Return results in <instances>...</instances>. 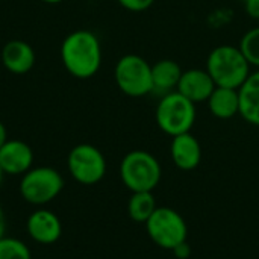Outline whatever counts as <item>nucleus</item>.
<instances>
[{
	"label": "nucleus",
	"mask_w": 259,
	"mask_h": 259,
	"mask_svg": "<svg viewBox=\"0 0 259 259\" xmlns=\"http://www.w3.org/2000/svg\"><path fill=\"white\" fill-rule=\"evenodd\" d=\"M61 59L73 77H93L102 65V46L97 35L85 29L68 33L61 44Z\"/></svg>",
	"instance_id": "1"
},
{
	"label": "nucleus",
	"mask_w": 259,
	"mask_h": 259,
	"mask_svg": "<svg viewBox=\"0 0 259 259\" xmlns=\"http://www.w3.org/2000/svg\"><path fill=\"white\" fill-rule=\"evenodd\" d=\"M250 67L240 47L222 44L209 52L205 70L209 73L215 87L238 90L252 73Z\"/></svg>",
	"instance_id": "2"
},
{
	"label": "nucleus",
	"mask_w": 259,
	"mask_h": 259,
	"mask_svg": "<svg viewBox=\"0 0 259 259\" xmlns=\"http://www.w3.org/2000/svg\"><path fill=\"white\" fill-rule=\"evenodd\" d=\"M158 159L146 150H132L124 155L120 164V178L132 193L153 191L161 181Z\"/></svg>",
	"instance_id": "3"
},
{
	"label": "nucleus",
	"mask_w": 259,
	"mask_h": 259,
	"mask_svg": "<svg viewBox=\"0 0 259 259\" xmlns=\"http://www.w3.org/2000/svg\"><path fill=\"white\" fill-rule=\"evenodd\" d=\"M155 118L158 127L171 138L187 134L196 121V103L178 91L167 93L158 102Z\"/></svg>",
	"instance_id": "4"
},
{
	"label": "nucleus",
	"mask_w": 259,
	"mask_h": 259,
	"mask_svg": "<svg viewBox=\"0 0 259 259\" xmlns=\"http://www.w3.org/2000/svg\"><path fill=\"white\" fill-rule=\"evenodd\" d=\"M114 79L120 91L129 97H143L153 91L152 65L140 55L121 56L115 64Z\"/></svg>",
	"instance_id": "5"
},
{
	"label": "nucleus",
	"mask_w": 259,
	"mask_h": 259,
	"mask_svg": "<svg viewBox=\"0 0 259 259\" xmlns=\"http://www.w3.org/2000/svg\"><path fill=\"white\" fill-rule=\"evenodd\" d=\"M64 188V178L52 167H35L26 171L20 181L21 197L35 206L55 200Z\"/></svg>",
	"instance_id": "6"
},
{
	"label": "nucleus",
	"mask_w": 259,
	"mask_h": 259,
	"mask_svg": "<svg viewBox=\"0 0 259 259\" xmlns=\"http://www.w3.org/2000/svg\"><path fill=\"white\" fill-rule=\"evenodd\" d=\"M146 229L150 240L167 250H173L181 243L187 241L188 229L184 217L171 208H156L146 222Z\"/></svg>",
	"instance_id": "7"
},
{
	"label": "nucleus",
	"mask_w": 259,
	"mask_h": 259,
	"mask_svg": "<svg viewBox=\"0 0 259 259\" xmlns=\"http://www.w3.org/2000/svg\"><path fill=\"white\" fill-rule=\"evenodd\" d=\"M67 167L76 182L82 185H94L105 178L106 159L96 146L77 144L68 153Z\"/></svg>",
	"instance_id": "8"
},
{
	"label": "nucleus",
	"mask_w": 259,
	"mask_h": 259,
	"mask_svg": "<svg viewBox=\"0 0 259 259\" xmlns=\"http://www.w3.org/2000/svg\"><path fill=\"white\" fill-rule=\"evenodd\" d=\"M26 229L29 237L38 244H53L62 235V223L59 217L49 209H38L27 219Z\"/></svg>",
	"instance_id": "9"
},
{
	"label": "nucleus",
	"mask_w": 259,
	"mask_h": 259,
	"mask_svg": "<svg viewBox=\"0 0 259 259\" xmlns=\"http://www.w3.org/2000/svg\"><path fill=\"white\" fill-rule=\"evenodd\" d=\"M33 152L21 140H8L0 149V167L5 175L18 176L32 168Z\"/></svg>",
	"instance_id": "10"
},
{
	"label": "nucleus",
	"mask_w": 259,
	"mask_h": 259,
	"mask_svg": "<svg viewBox=\"0 0 259 259\" xmlns=\"http://www.w3.org/2000/svg\"><path fill=\"white\" fill-rule=\"evenodd\" d=\"M214 90H215L214 80L211 79L209 73L202 68H190L182 71L181 80L176 88L178 93H181L193 103L208 102Z\"/></svg>",
	"instance_id": "11"
},
{
	"label": "nucleus",
	"mask_w": 259,
	"mask_h": 259,
	"mask_svg": "<svg viewBox=\"0 0 259 259\" xmlns=\"http://www.w3.org/2000/svg\"><path fill=\"white\" fill-rule=\"evenodd\" d=\"M35 52L23 39H11L2 49V62L12 74H26L35 65Z\"/></svg>",
	"instance_id": "12"
},
{
	"label": "nucleus",
	"mask_w": 259,
	"mask_h": 259,
	"mask_svg": "<svg viewBox=\"0 0 259 259\" xmlns=\"http://www.w3.org/2000/svg\"><path fill=\"white\" fill-rule=\"evenodd\" d=\"M170 153L175 165L184 171L194 170L202 161V147L199 140L190 132L173 137Z\"/></svg>",
	"instance_id": "13"
},
{
	"label": "nucleus",
	"mask_w": 259,
	"mask_h": 259,
	"mask_svg": "<svg viewBox=\"0 0 259 259\" xmlns=\"http://www.w3.org/2000/svg\"><path fill=\"white\" fill-rule=\"evenodd\" d=\"M240 115L252 126L259 127V70L249 74L246 82L238 88Z\"/></svg>",
	"instance_id": "14"
},
{
	"label": "nucleus",
	"mask_w": 259,
	"mask_h": 259,
	"mask_svg": "<svg viewBox=\"0 0 259 259\" xmlns=\"http://www.w3.org/2000/svg\"><path fill=\"white\" fill-rule=\"evenodd\" d=\"M206 103L209 112L220 120H229L240 114V96L235 88L215 87Z\"/></svg>",
	"instance_id": "15"
},
{
	"label": "nucleus",
	"mask_w": 259,
	"mask_h": 259,
	"mask_svg": "<svg viewBox=\"0 0 259 259\" xmlns=\"http://www.w3.org/2000/svg\"><path fill=\"white\" fill-rule=\"evenodd\" d=\"M182 76L181 65L173 59H161L152 65V80L153 91L158 93H171L176 91L178 83Z\"/></svg>",
	"instance_id": "16"
},
{
	"label": "nucleus",
	"mask_w": 259,
	"mask_h": 259,
	"mask_svg": "<svg viewBox=\"0 0 259 259\" xmlns=\"http://www.w3.org/2000/svg\"><path fill=\"white\" fill-rule=\"evenodd\" d=\"M155 209H156V202L152 191L132 193L127 203V212L134 222L146 223L150 219V215L155 212Z\"/></svg>",
	"instance_id": "17"
},
{
	"label": "nucleus",
	"mask_w": 259,
	"mask_h": 259,
	"mask_svg": "<svg viewBox=\"0 0 259 259\" xmlns=\"http://www.w3.org/2000/svg\"><path fill=\"white\" fill-rule=\"evenodd\" d=\"M238 47L246 56L247 62L259 70V26L247 30L243 35Z\"/></svg>",
	"instance_id": "18"
},
{
	"label": "nucleus",
	"mask_w": 259,
	"mask_h": 259,
	"mask_svg": "<svg viewBox=\"0 0 259 259\" xmlns=\"http://www.w3.org/2000/svg\"><path fill=\"white\" fill-rule=\"evenodd\" d=\"M0 259H32L29 247L17 238H0Z\"/></svg>",
	"instance_id": "19"
},
{
	"label": "nucleus",
	"mask_w": 259,
	"mask_h": 259,
	"mask_svg": "<svg viewBox=\"0 0 259 259\" xmlns=\"http://www.w3.org/2000/svg\"><path fill=\"white\" fill-rule=\"evenodd\" d=\"M117 2L131 12H143L155 3V0H117Z\"/></svg>",
	"instance_id": "20"
},
{
	"label": "nucleus",
	"mask_w": 259,
	"mask_h": 259,
	"mask_svg": "<svg viewBox=\"0 0 259 259\" xmlns=\"http://www.w3.org/2000/svg\"><path fill=\"white\" fill-rule=\"evenodd\" d=\"M173 253H175V256L178 259H187L190 256V253H191V249H190L188 243L184 241V243H181L179 246H176L173 249Z\"/></svg>",
	"instance_id": "21"
},
{
	"label": "nucleus",
	"mask_w": 259,
	"mask_h": 259,
	"mask_svg": "<svg viewBox=\"0 0 259 259\" xmlns=\"http://www.w3.org/2000/svg\"><path fill=\"white\" fill-rule=\"evenodd\" d=\"M5 232H6V217H5L3 208L0 206V238L5 237Z\"/></svg>",
	"instance_id": "22"
},
{
	"label": "nucleus",
	"mask_w": 259,
	"mask_h": 259,
	"mask_svg": "<svg viewBox=\"0 0 259 259\" xmlns=\"http://www.w3.org/2000/svg\"><path fill=\"white\" fill-rule=\"evenodd\" d=\"M8 141V132H6V127L5 124L0 121V149L5 146V143Z\"/></svg>",
	"instance_id": "23"
},
{
	"label": "nucleus",
	"mask_w": 259,
	"mask_h": 259,
	"mask_svg": "<svg viewBox=\"0 0 259 259\" xmlns=\"http://www.w3.org/2000/svg\"><path fill=\"white\" fill-rule=\"evenodd\" d=\"M244 2V5H246V11H247V14L250 12V11H253L256 6L259 5V0H243Z\"/></svg>",
	"instance_id": "24"
},
{
	"label": "nucleus",
	"mask_w": 259,
	"mask_h": 259,
	"mask_svg": "<svg viewBox=\"0 0 259 259\" xmlns=\"http://www.w3.org/2000/svg\"><path fill=\"white\" fill-rule=\"evenodd\" d=\"M41 2H44L47 5H56V3H61L62 0H41Z\"/></svg>",
	"instance_id": "25"
},
{
	"label": "nucleus",
	"mask_w": 259,
	"mask_h": 259,
	"mask_svg": "<svg viewBox=\"0 0 259 259\" xmlns=\"http://www.w3.org/2000/svg\"><path fill=\"white\" fill-rule=\"evenodd\" d=\"M250 17H253V18H256V20H259V6L250 14Z\"/></svg>",
	"instance_id": "26"
},
{
	"label": "nucleus",
	"mask_w": 259,
	"mask_h": 259,
	"mask_svg": "<svg viewBox=\"0 0 259 259\" xmlns=\"http://www.w3.org/2000/svg\"><path fill=\"white\" fill-rule=\"evenodd\" d=\"M3 176H5V173H3V170H2V167H0V185H2V181H3Z\"/></svg>",
	"instance_id": "27"
}]
</instances>
